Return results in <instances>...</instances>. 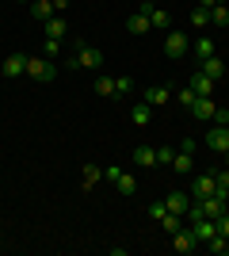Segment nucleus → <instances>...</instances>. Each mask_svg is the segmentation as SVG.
I'll use <instances>...</instances> for the list:
<instances>
[{"label": "nucleus", "instance_id": "9", "mask_svg": "<svg viewBox=\"0 0 229 256\" xmlns=\"http://www.w3.org/2000/svg\"><path fill=\"white\" fill-rule=\"evenodd\" d=\"M199 73H207L210 80H214V84H218L222 76H226V62H222L218 54H214V58H203V62H199Z\"/></svg>", "mask_w": 229, "mask_h": 256}, {"label": "nucleus", "instance_id": "19", "mask_svg": "<svg viewBox=\"0 0 229 256\" xmlns=\"http://www.w3.org/2000/svg\"><path fill=\"white\" fill-rule=\"evenodd\" d=\"M31 16L38 23H46L50 16H54V0H31Z\"/></svg>", "mask_w": 229, "mask_h": 256}, {"label": "nucleus", "instance_id": "36", "mask_svg": "<svg viewBox=\"0 0 229 256\" xmlns=\"http://www.w3.org/2000/svg\"><path fill=\"white\" fill-rule=\"evenodd\" d=\"M195 150H199L195 138H184V142H180V153H195Z\"/></svg>", "mask_w": 229, "mask_h": 256}, {"label": "nucleus", "instance_id": "32", "mask_svg": "<svg viewBox=\"0 0 229 256\" xmlns=\"http://www.w3.org/2000/svg\"><path fill=\"white\" fill-rule=\"evenodd\" d=\"M115 92H119V96L134 92V76H115Z\"/></svg>", "mask_w": 229, "mask_h": 256}, {"label": "nucleus", "instance_id": "42", "mask_svg": "<svg viewBox=\"0 0 229 256\" xmlns=\"http://www.w3.org/2000/svg\"><path fill=\"white\" fill-rule=\"evenodd\" d=\"M226 252H229V237H226Z\"/></svg>", "mask_w": 229, "mask_h": 256}, {"label": "nucleus", "instance_id": "20", "mask_svg": "<svg viewBox=\"0 0 229 256\" xmlns=\"http://www.w3.org/2000/svg\"><path fill=\"white\" fill-rule=\"evenodd\" d=\"M65 31H69L65 16H50V20H46V38H61Z\"/></svg>", "mask_w": 229, "mask_h": 256}, {"label": "nucleus", "instance_id": "27", "mask_svg": "<svg viewBox=\"0 0 229 256\" xmlns=\"http://www.w3.org/2000/svg\"><path fill=\"white\" fill-rule=\"evenodd\" d=\"M210 27H229V8L226 4H214V8H210Z\"/></svg>", "mask_w": 229, "mask_h": 256}, {"label": "nucleus", "instance_id": "34", "mask_svg": "<svg viewBox=\"0 0 229 256\" xmlns=\"http://www.w3.org/2000/svg\"><path fill=\"white\" fill-rule=\"evenodd\" d=\"M210 122H218V126H229V107H218V111H214V118H210Z\"/></svg>", "mask_w": 229, "mask_h": 256}, {"label": "nucleus", "instance_id": "30", "mask_svg": "<svg viewBox=\"0 0 229 256\" xmlns=\"http://www.w3.org/2000/svg\"><path fill=\"white\" fill-rule=\"evenodd\" d=\"M176 100H180V104H184V107H191V104H195V100H199V92H195V88H191V84H187V88H180V92H176Z\"/></svg>", "mask_w": 229, "mask_h": 256}, {"label": "nucleus", "instance_id": "18", "mask_svg": "<svg viewBox=\"0 0 229 256\" xmlns=\"http://www.w3.org/2000/svg\"><path fill=\"white\" fill-rule=\"evenodd\" d=\"M149 118H153V107L145 104V100L130 107V122H134V126H149Z\"/></svg>", "mask_w": 229, "mask_h": 256}, {"label": "nucleus", "instance_id": "12", "mask_svg": "<svg viewBox=\"0 0 229 256\" xmlns=\"http://www.w3.org/2000/svg\"><path fill=\"white\" fill-rule=\"evenodd\" d=\"M187 226H191V234L199 237V245H207L210 237L218 234V226H214V218H199V222H187Z\"/></svg>", "mask_w": 229, "mask_h": 256}, {"label": "nucleus", "instance_id": "35", "mask_svg": "<svg viewBox=\"0 0 229 256\" xmlns=\"http://www.w3.org/2000/svg\"><path fill=\"white\" fill-rule=\"evenodd\" d=\"M214 226H218V234H222V237H229V210L222 214V218H214Z\"/></svg>", "mask_w": 229, "mask_h": 256}, {"label": "nucleus", "instance_id": "7", "mask_svg": "<svg viewBox=\"0 0 229 256\" xmlns=\"http://www.w3.org/2000/svg\"><path fill=\"white\" fill-rule=\"evenodd\" d=\"M187 111H191V118H195V122H210V118H214V111H218V104H214L210 96H199Z\"/></svg>", "mask_w": 229, "mask_h": 256}, {"label": "nucleus", "instance_id": "3", "mask_svg": "<svg viewBox=\"0 0 229 256\" xmlns=\"http://www.w3.org/2000/svg\"><path fill=\"white\" fill-rule=\"evenodd\" d=\"M99 65H103V50H99V46H80V50L73 54L69 69H99Z\"/></svg>", "mask_w": 229, "mask_h": 256}, {"label": "nucleus", "instance_id": "41", "mask_svg": "<svg viewBox=\"0 0 229 256\" xmlns=\"http://www.w3.org/2000/svg\"><path fill=\"white\" fill-rule=\"evenodd\" d=\"M0 248H4V234H0Z\"/></svg>", "mask_w": 229, "mask_h": 256}, {"label": "nucleus", "instance_id": "29", "mask_svg": "<svg viewBox=\"0 0 229 256\" xmlns=\"http://www.w3.org/2000/svg\"><path fill=\"white\" fill-rule=\"evenodd\" d=\"M214 180H218V195H226V199H229V164L214 172Z\"/></svg>", "mask_w": 229, "mask_h": 256}, {"label": "nucleus", "instance_id": "16", "mask_svg": "<svg viewBox=\"0 0 229 256\" xmlns=\"http://www.w3.org/2000/svg\"><path fill=\"white\" fill-rule=\"evenodd\" d=\"M92 92L96 96H103V100H119V92H115V76H96V84H92Z\"/></svg>", "mask_w": 229, "mask_h": 256}, {"label": "nucleus", "instance_id": "23", "mask_svg": "<svg viewBox=\"0 0 229 256\" xmlns=\"http://www.w3.org/2000/svg\"><path fill=\"white\" fill-rule=\"evenodd\" d=\"M187 84L195 88L199 96H210V92H214V80H210L207 73H195V76H191V80H187Z\"/></svg>", "mask_w": 229, "mask_h": 256}, {"label": "nucleus", "instance_id": "25", "mask_svg": "<svg viewBox=\"0 0 229 256\" xmlns=\"http://www.w3.org/2000/svg\"><path fill=\"white\" fill-rule=\"evenodd\" d=\"M191 50H195V58H199V62H203V58H214V54H218V50H214V38H207V34H203V38H199V42L191 46Z\"/></svg>", "mask_w": 229, "mask_h": 256}, {"label": "nucleus", "instance_id": "31", "mask_svg": "<svg viewBox=\"0 0 229 256\" xmlns=\"http://www.w3.org/2000/svg\"><path fill=\"white\" fill-rule=\"evenodd\" d=\"M172 160H176L172 146H161V150H157V164H168V168H172Z\"/></svg>", "mask_w": 229, "mask_h": 256}, {"label": "nucleus", "instance_id": "26", "mask_svg": "<svg viewBox=\"0 0 229 256\" xmlns=\"http://www.w3.org/2000/svg\"><path fill=\"white\" fill-rule=\"evenodd\" d=\"M115 188H119V195H126V199H130V195L138 192V180H134L130 172H122L119 180H115Z\"/></svg>", "mask_w": 229, "mask_h": 256}, {"label": "nucleus", "instance_id": "5", "mask_svg": "<svg viewBox=\"0 0 229 256\" xmlns=\"http://www.w3.org/2000/svg\"><path fill=\"white\" fill-rule=\"evenodd\" d=\"M207 150L226 157V153H229V126H218V122H214V126L207 130Z\"/></svg>", "mask_w": 229, "mask_h": 256}, {"label": "nucleus", "instance_id": "2", "mask_svg": "<svg viewBox=\"0 0 229 256\" xmlns=\"http://www.w3.org/2000/svg\"><path fill=\"white\" fill-rule=\"evenodd\" d=\"M27 76L38 80V84H50L57 76V62H50V58H27Z\"/></svg>", "mask_w": 229, "mask_h": 256}, {"label": "nucleus", "instance_id": "10", "mask_svg": "<svg viewBox=\"0 0 229 256\" xmlns=\"http://www.w3.org/2000/svg\"><path fill=\"white\" fill-rule=\"evenodd\" d=\"M99 180H103V168H99L96 160H84V168H80V188H84V192H92Z\"/></svg>", "mask_w": 229, "mask_h": 256}, {"label": "nucleus", "instance_id": "4", "mask_svg": "<svg viewBox=\"0 0 229 256\" xmlns=\"http://www.w3.org/2000/svg\"><path fill=\"white\" fill-rule=\"evenodd\" d=\"M187 50H191V38H187L184 31H168V34H164V54H168L172 62L187 58Z\"/></svg>", "mask_w": 229, "mask_h": 256}, {"label": "nucleus", "instance_id": "15", "mask_svg": "<svg viewBox=\"0 0 229 256\" xmlns=\"http://www.w3.org/2000/svg\"><path fill=\"white\" fill-rule=\"evenodd\" d=\"M130 160H134V168H153V164H157V150H149V146H138V150L130 153Z\"/></svg>", "mask_w": 229, "mask_h": 256}, {"label": "nucleus", "instance_id": "38", "mask_svg": "<svg viewBox=\"0 0 229 256\" xmlns=\"http://www.w3.org/2000/svg\"><path fill=\"white\" fill-rule=\"evenodd\" d=\"M65 8H69V0H54V16H61Z\"/></svg>", "mask_w": 229, "mask_h": 256}, {"label": "nucleus", "instance_id": "13", "mask_svg": "<svg viewBox=\"0 0 229 256\" xmlns=\"http://www.w3.org/2000/svg\"><path fill=\"white\" fill-rule=\"evenodd\" d=\"M168 100H172V88H168V84H153V88H145V104H149V107H164Z\"/></svg>", "mask_w": 229, "mask_h": 256}, {"label": "nucleus", "instance_id": "11", "mask_svg": "<svg viewBox=\"0 0 229 256\" xmlns=\"http://www.w3.org/2000/svg\"><path fill=\"white\" fill-rule=\"evenodd\" d=\"M126 31L130 34H149L153 31V23H149V12H134V16H126Z\"/></svg>", "mask_w": 229, "mask_h": 256}, {"label": "nucleus", "instance_id": "1", "mask_svg": "<svg viewBox=\"0 0 229 256\" xmlns=\"http://www.w3.org/2000/svg\"><path fill=\"white\" fill-rule=\"evenodd\" d=\"M214 192H218V180H214V172H199V176H191V184H187V195H191L195 203L210 199Z\"/></svg>", "mask_w": 229, "mask_h": 256}, {"label": "nucleus", "instance_id": "37", "mask_svg": "<svg viewBox=\"0 0 229 256\" xmlns=\"http://www.w3.org/2000/svg\"><path fill=\"white\" fill-rule=\"evenodd\" d=\"M103 176H107V180L115 184V180H119V176H122V168H119V164H111V168H103Z\"/></svg>", "mask_w": 229, "mask_h": 256}, {"label": "nucleus", "instance_id": "8", "mask_svg": "<svg viewBox=\"0 0 229 256\" xmlns=\"http://www.w3.org/2000/svg\"><path fill=\"white\" fill-rule=\"evenodd\" d=\"M0 73L8 76V80H15V76H23V73H27V58H23V54H8V58L0 62Z\"/></svg>", "mask_w": 229, "mask_h": 256}, {"label": "nucleus", "instance_id": "21", "mask_svg": "<svg viewBox=\"0 0 229 256\" xmlns=\"http://www.w3.org/2000/svg\"><path fill=\"white\" fill-rule=\"evenodd\" d=\"M172 168L180 172V176H191V172H195V153H176Z\"/></svg>", "mask_w": 229, "mask_h": 256}, {"label": "nucleus", "instance_id": "14", "mask_svg": "<svg viewBox=\"0 0 229 256\" xmlns=\"http://www.w3.org/2000/svg\"><path fill=\"white\" fill-rule=\"evenodd\" d=\"M164 206H168L172 214H187V206H191V195H187V192H168V195H164Z\"/></svg>", "mask_w": 229, "mask_h": 256}, {"label": "nucleus", "instance_id": "6", "mask_svg": "<svg viewBox=\"0 0 229 256\" xmlns=\"http://www.w3.org/2000/svg\"><path fill=\"white\" fill-rule=\"evenodd\" d=\"M172 248L180 256H187V252H195V248H199V237L191 234V226H184V230H176V234H172Z\"/></svg>", "mask_w": 229, "mask_h": 256}, {"label": "nucleus", "instance_id": "24", "mask_svg": "<svg viewBox=\"0 0 229 256\" xmlns=\"http://www.w3.org/2000/svg\"><path fill=\"white\" fill-rule=\"evenodd\" d=\"M184 214H172V210H168V214H164V218H161V230H164V234H176V230H184Z\"/></svg>", "mask_w": 229, "mask_h": 256}, {"label": "nucleus", "instance_id": "17", "mask_svg": "<svg viewBox=\"0 0 229 256\" xmlns=\"http://www.w3.org/2000/svg\"><path fill=\"white\" fill-rule=\"evenodd\" d=\"M145 12H149V23H153V31H168V27H172V16H168L164 8H157V4H153V8H145Z\"/></svg>", "mask_w": 229, "mask_h": 256}, {"label": "nucleus", "instance_id": "39", "mask_svg": "<svg viewBox=\"0 0 229 256\" xmlns=\"http://www.w3.org/2000/svg\"><path fill=\"white\" fill-rule=\"evenodd\" d=\"M199 4H203V8H214V4H218V0H199Z\"/></svg>", "mask_w": 229, "mask_h": 256}, {"label": "nucleus", "instance_id": "40", "mask_svg": "<svg viewBox=\"0 0 229 256\" xmlns=\"http://www.w3.org/2000/svg\"><path fill=\"white\" fill-rule=\"evenodd\" d=\"M153 4H157V0H145V4H142V8H153Z\"/></svg>", "mask_w": 229, "mask_h": 256}, {"label": "nucleus", "instance_id": "33", "mask_svg": "<svg viewBox=\"0 0 229 256\" xmlns=\"http://www.w3.org/2000/svg\"><path fill=\"white\" fill-rule=\"evenodd\" d=\"M145 214H149L153 222H161L164 214H168V206H164V199H161V203H149V210H145Z\"/></svg>", "mask_w": 229, "mask_h": 256}, {"label": "nucleus", "instance_id": "28", "mask_svg": "<svg viewBox=\"0 0 229 256\" xmlns=\"http://www.w3.org/2000/svg\"><path fill=\"white\" fill-rule=\"evenodd\" d=\"M42 58L57 62V58H61V38H46V46H42Z\"/></svg>", "mask_w": 229, "mask_h": 256}, {"label": "nucleus", "instance_id": "22", "mask_svg": "<svg viewBox=\"0 0 229 256\" xmlns=\"http://www.w3.org/2000/svg\"><path fill=\"white\" fill-rule=\"evenodd\" d=\"M191 27H195V31H207L210 27V8L195 4V8H191Z\"/></svg>", "mask_w": 229, "mask_h": 256}, {"label": "nucleus", "instance_id": "43", "mask_svg": "<svg viewBox=\"0 0 229 256\" xmlns=\"http://www.w3.org/2000/svg\"><path fill=\"white\" fill-rule=\"evenodd\" d=\"M19 4H31V0H19Z\"/></svg>", "mask_w": 229, "mask_h": 256}]
</instances>
